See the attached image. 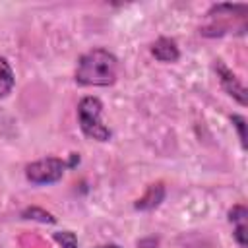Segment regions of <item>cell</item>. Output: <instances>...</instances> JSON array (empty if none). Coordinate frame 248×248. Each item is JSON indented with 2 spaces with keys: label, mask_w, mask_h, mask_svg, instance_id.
Segmentation results:
<instances>
[{
  "label": "cell",
  "mask_w": 248,
  "mask_h": 248,
  "mask_svg": "<svg viewBox=\"0 0 248 248\" xmlns=\"http://www.w3.org/2000/svg\"><path fill=\"white\" fill-rule=\"evenodd\" d=\"M229 221L232 225L234 238L240 248H246V231H248V211L242 203H236L229 209Z\"/></svg>",
  "instance_id": "cell-5"
},
{
  "label": "cell",
  "mask_w": 248,
  "mask_h": 248,
  "mask_svg": "<svg viewBox=\"0 0 248 248\" xmlns=\"http://www.w3.org/2000/svg\"><path fill=\"white\" fill-rule=\"evenodd\" d=\"M21 217H23V219H37V221H41V223H54V221H56L50 213H46L45 209H39V207H27V209L21 213Z\"/></svg>",
  "instance_id": "cell-9"
},
{
  "label": "cell",
  "mask_w": 248,
  "mask_h": 248,
  "mask_svg": "<svg viewBox=\"0 0 248 248\" xmlns=\"http://www.w3.org/2000/svg\"><path fill=\"white\" fill-rule=\"evenodd\" d=\"M103 103L97 97H83L78 105V122L81 132L97 141H108L110 130L101 122Z\"/></svg>",
  "instance_id": "cell-2"
},
{
  "label": "cell",
  "mask_w": 248,
  "mask_h": 248,
  "mask_svg": "<svg viewBox=\"0 0 248 248\" xmlns=\"http://www.w3.org/2000/svg\"><path fill=\"white\" fill-rule=\"evenodd\" d=\"M118 74V60L105 48H93L78 60L76 83L79 85H112Z\"/></svg>",
  "instance_id": "cell-1"
},
{
  "label": "cell",
  "mask_w": 248,
  "mask_h": 248,
  "mask_svg": "<svg viewBox=\"0 0 248 248\" xmlns=\"http://www.w3.org/2000/svg\"><path fill=\"white\" fill-rule=\"evenodd\" d=\"M163 198H165V186H163L161 182L151 184V186L147 188V192L136 202V209H141V211L153 209V207H157V205L163 202Z\"/></svg>",
  "instance_id": "cell-7"
},
{
  "label": "cell",
  "mask_w": 248,
  "mask_h": 248,
  "mask_svg": "<svg viewBox=\"0 0 248 248\" xmlns=\"http://www.w3.org/2000/svg\"><path fill=\"white\" fill-rule=\"evenodd\" d=\"M14 83H16V78H14L12 66L8 64V60L4 56H0V99L8 97L12 93Z\"/></svg>",
  "instance_id": "cell-8"
},
{
  "label": "cell",
  "mask_w": 248,
  "mask_h": 248,
  "mask_svg": "<svg viewBox=\"0 0 248 248\" xmlns=\"http://www.w3.org/2000/svg\"><path fill=\"white\" fill-rule=\"evenodd\" d=\"M215 72H217V76H219V81H221V85H223V89L231 95V97H234L240 105H246V89H244V85L238 81V78L223 64V60H215Z\"/></svg>",
  "instance_id": "cell-4"
},
{
  "label": "cell",
  "mask_w": 248,
  "mask_h": 248,
  "mask_svg": "<svg viewBox=\"0 0 248 248\" xmlns=\"http://www.w3.org/2000/svg\"><path fill=\"white\" fill-rule=\"evenodd\" d=\"M54 240L62 246V248H78V238L72 231H60L54 232Z\"/></svg>",
  "instance_id": "cell-10"
},
{
  "label": "cell",
  "mask_w": 248,
  "mask_h": 248,
  "mask_svg": "<svg viewBox=\"0 0 248 248\" xmlns=\"http://www.w3.org/2000/svg\"><path fill=\"white\" fill-rule=\"evenodd\" d=\"M66 170V163L58 157H45L39 159L25 169V176L33 184H52L62 178Z\"/></svg>",
  "instance_id": "cell-3"
},
{
  "label": "cell",
  "mask_w": 248,
  "mask_h": 248,
  "mask_svg": "<svg viewBox=\"0 0 248 248\" xmlns=\"http://www.w3.org/2000/svg\"><path fill=\"white\" fill-rule=\"evenodd\" d=\"M151 54L159 60V62H176L180 52H178V46L172 39L169 37H159L153 45H151Z\"/></svg>",
  "instance_id": "cell-6"
},
{
  "label": "cell",
  "mask_w": 248,
  "mask_h": 248,
  "mask_svg": "<svg viewBox=\"0 0 248 248\" xmlns=\"http://www.w3.org/2000/svg\"><path fill=\"white\" fill-rule=\"evenodd\" d=\"M97 248H120L118 244H103V246H97Z\"/></svg>",
  "instance_id": "cell-12"
},
{
  "label": "cell",
  "mask_w": 248,
  "mask_h": 248,
  "mask_svg": "<svg viewBox=\"0 0 248 248\" xmlns=\"http://www.w3.org/2000/svg\"><path fill=\"white\" fill-rule=\"evenodd\" d=\"M232 124L236 126L238 130V136H240V143L242 147H246V134H244V124H246V118L240 116V114H232Z\"/></svg>",
  "instance_id": "cell-11"
}]
</instances>
